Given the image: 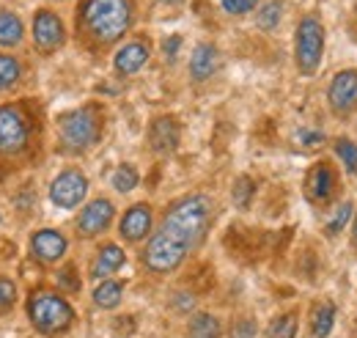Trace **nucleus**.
I'll return each instance as SVG.
<instances>
[{
    "label": "nucleus",
    "instance_id": "1",
    "mask_svg": "<svg viewBox=\"0 0 357 338\" xmlns=\"http://www.w3.org/2000/svg\"><path fill=\"white\" fill-rule=\"evenodd\" d=\"M212 214H215V207L206 196H187L176 201L165 214L160 231H154V237L143 251L146 270L157 275L176 270L206 237Z\"/></svg>",
    "mask_w": 357,
    "mask_h": 338
},
{
    "label": "nucleus",
    "instance_id": "2",
    "mask_svg": "<svg viewBox=\"0 0 357 338\" xmlns=\"http://www.w3.org/2000/svg\"><path fill=\"white\" fill-rule=\"evenodd\" d=\"M83 22L93 39L110 44L121 39L132 25V3L130 0H86Z\"/></svg>",
    "mask_w": 357,
    "mask_h": 338
},
{
    "label": "nucleus",
    "instance_id": "3",
    "mask_svg": "<svg viewBox=\"0 0 357 338\" xmlns=\"http://www.w3.org/2000/svg\"><path fill=\"white\" fill-rule=\"evenodd\" d=\"M28 316L33 322V328L45 336H58L63 330H69V325L75 322V311L63 297L52 295V292H36L28 300Z\"/></svg>",
    "mask_w": 357,
    "mask_h": 338
},
{
    "label": "nucleus",
    "instance_id": "4",
    "mask_svg": "<svg viewBox=\"0 0 357 338\" xmlns=\"http://www.w3.org/2000/svg\"><path fill=\"white\" fill-rule=\"evenodd\" d=\"M61 140L72 152H83L99 138V116L93 108H80L66 116H61Z\"/></svg>",
    "mask_w": 357,
    "mask_h": 338
},
{
    "label": "nucleus",
    "instance_id": "5",
    "mask_svg": "<svg viewBox=\"0 0 357 338\" xmlns=\"http://www.w3.org/2000/svg\"><path fill=\"white\" fill-rule=\"evenodd\" d=\"M321 52H324V28L316 17H303L297 25V39H294V55H297V66L300 72L313 75L316 66L321 64Z\"/></svg>",
    "mask_w": 357,
    "mask_h": 338
},
{
    "label": "nucleus",
    "instance_id": "6",
    "mask_svg": "<svg viewBox=\"0 0 357 338\" xmlns=\"http://www.w3.org/2000/svg\"><path fill=\"white\" fill-rule=\"evenodd\" d=\"M86 193H89L86 176L80 170H63L50 187V201L61 210H75L86 198Z\"/></svg>",
    "mask_w": 357,
    "mask_h": 338
},
{
    "label": "nucleus",
    "instance_id": "7",
    "mask_svg": "<svg viewBox=\"0 0 357 338\" xmlns=\"http://www.w3.org/2000/svg\"><path fill=\"white\" fill-rule=\"evenodd\" d=\"M28 140V124L17 108H0V154H17Z\"/></svg>",
    "mask_w": 357,
    "mask_h": 338
},
{
    "label": "nucleus",
    "instance_id": "8",
    "mask_svg": "<svg viewBox=\"0 0 357 338\" xmlns=\"http://www.w3.org/2000/svg\"><path fill=\"white\" fill-rule=\"evenodd\" d=\"M327 99H330V108L333 113L338 116H347L357 108V72L355 69H347V72H338L330 83L327 91Z\"/></svg>",
    "mask_w": 357,
    "mask_h": 338
},
{
    "label": "nucleus",
    "instance_id": "9",
    "mask_svg": "<svg viewBox=\"0 0 357 338\" xmlns=\"http://www.w3.org/2000/svg\"><path fill=\"white\" fill-rule=\"evenodd\" d=\"M33 42L45 52H52V50H58L63 44V22H61L58 14H52L47 8H42L36 14V20H33Z\"/></svg>",
    "mask_w": 357,
    "mask_h": 338
},
{
    "label": "nucleus",
    "instance_id": "10",
    "mask_svg": "<svg viewBox=\"0 0 357 338\" xmlns=\"http://www.w3.org/2000/svg\"><path fill=\"white\" fill-rule=\"evenodd\" d=\"M113 204L107 201V198H96V201H91L89 207L83 210L80 214V220H77V231L83 234V237H96V234H102L107 226H110V220H113Z\"/></svg>",
    "mask_w": 357,
    "mask_h": 338
},
{
    "label": "nucleus",
    "instance_id": "11",
    "mask_svg": "<svg viewBox=\"0 0 357 338\" xmlns=\"http://www.w3.org/2000/svg\"><path fill=\"white\" fill-rule=\"evenodd\" d=\"M305 193H308V198H311L313 204L324 207L333 198V193H335V170L330 168L327 163L313 166V170L305 179Z\"/></svg>",
    "mask_w": 357,
    "mask_h": 338
},
{
    "label": "nucleus",
    "instance_id": "12",
    "mask_svg": "<svg viewBox=\"0 0 357 338\" xmlns=\"http://www.w3.org/2000/svg\"><path fill=\"white\" fill-rule=\"evenodd\" d=\"M31 254L42 264H52L66 254V240H63V234H58L52 228H42L31 237Z\"/></svg>",
    "mask_w": 357,
    "mask_h": 338
},
{
    "label": "nucleus",
    "instance_id": "13",
    "mask_svg": "<svg viewBox=\"0 0 357 338\" xmlns=\"http://www.w3.org/2000/svg\"><path fill=\"white\" fill-rule=\"evenodd\" d=\"M149 231H151V207L149 204H135L121 220V237L127 242H140Z\"/></svg>",
    "mask_w": 357,
    "mask_h": 338
},
{
    "label": "nucleus",
    "instance_id": "14",
    "mask_svg": "<svg viewBox=\"0 0 357 338\" xmlns=\"http://www.w3.org/2000/svg\"><path fill=\"white\" fill-rule=\"evenodd\" d=\"M149 143L157 154H171L178 146V124L171 119V116H162L151 124V132H149Z\"/></svg>",
    "mask_w": 357,
    "mask_h": 338
},
{
    "label": "nucleus",
    "instance_id": "15",
    "mask_svg": "<svg viewBox=\"0 0 357 338\" xmlns=\"http://www.w3.org/2000/svg\"><path fill=\"white\" fill-rule=\"evenodd\" d=\"M218 66H220V55H218V47H212V44H198L195 47V52H192V58H190V75H192V80H209L215 72H218Z\"/></svg>",
    "mask_w": 357,
    "mask_h": 338
},
{
    "label": "nucleus",
    "instance_id": "16",
    "mask_svg": "<svg viewBox=\"0 0 357 338\" xmlns=\"http://www.w3.org/2000/svg\"><path fill=\"white\" fill-rule=\"evenodd\" d=\"M149 61V44L146 42H130L116 52V72L119 75H135L143 64Z\"/></svg>",
    "mask_w": 357,
    "mask_h": 338
},
{
    "label": "nucleus",
    "instance_id": "17",
    "mask_svg": "<svg viewBox=\"0 0 357 338\" xmlns=\"http://www.w3.org/2000/svg\"><path fill=\"white\" fill-rule=\"evenodd\" d=\"M121 264H124V251L119 245H105L96 256L93 267H91V275L93 278H107L116 270H121Z\"/></svg>",
    "mask_w": 357,
    "mask_h": 338
},
{
    "label": "nucleus",
    "instance_id": "18",
    "mask_svg": "<svg viewBox=\"0 0 357 338\" xmlns=\"http://www.w3.org/2000/svg\"><path fill=\"white\" fill-rule=\"evenodd\" d=\"M22 34H25V28H22L20 17L11 14V11H0V44L3 47H17L22 42Z\"/></svg>",
    "mask_w": 357,
    "mask_h": 338
},
{
    "label": "nucleus",
    "instance_id": "19",
    "mask_svg": "<svg viewBox=\"0 0 357 338\" xmlns=\"http://www.w3.org/2000/svg\"><path fill=\"white\" fill-rule=\"evenodd\" d=\"M333 319H335V308H333V302H319V305L313 308V319H311L313 336L316 338L330 336V330H333Z\"/></svg>",
    "mask_w": 357,
    "mask_h": 338
},
{
    "label": "nucleus",
    "instance_id": "20",
    "mask_svg": "<svg viewBox=\"0 0 357 338\" xmlns=\"http://www.w3.org/2000/svg\"><path fill=\"white\" fill-rule=\"evenodd\" d=\"M223 328L212 314H198L190 322V338H220Z\"/></svg>",
    "mask_w": 357,
    "mask_h": 338
},
{
    "label": "nucleus",
    "instance_id": "21",
    "mask_svg": "<svg viewBox=\"0 0 357 338\" xmlns=\"http://www.w3.org/2000/svg\"><path fill=\"white\" fill-rule=\"evenodd\" d=\"M121 295H124V286H121V284H116V281H105L102 286H96L93 302H96L99 308H116L119 300H121Z\"/></svg>",
    "mask_w": 357,
    "mask_h": 338
},
{
    "label": "nucleus",
    "instance_id": "22",
    "mask_svg": "<svg viewBox=\"0 0 357 338\" xmlns=\"http://www.w3.org/2000/svg\"><path fill=\"white\" fill-rule=\"evenodd\" d=\"M267 336L269 338H294L297 336V316H294V314L275 316L272 325H269Z\"/></svg>",
    "mask_w": 357,
    "mask_h": 338
},
{
    "label": "nucleus",
    "instance_id": "23",
    "mask_svg": "<svg viewBox=\"0 0 357 338\" xmlns=\"http://www.w3.org/2000/svg\"><path fill=\"white\" fill-rule=\"evenodd\" d=\"M20 80V61L14 55H0V91L11 88Z\"/></svg>",
    "mask_w": 357,
    "mask_h": 338
},
{
    "label": "nucleus",
    "instance_id": "24",
    "mask_svg": "<svg viewBox=\"0 0 357 338\" xmlns=\"http://www.w3.org/2000/svg\"><path fill=\"white\" fill-rule=\"evenodd\" d=\"M335 154L341 157V163L347 166V170L357 176V143L338 138V140H335Z\"/></svg>",
    "mask_w": 357,
    "mask_h": 338
},
{
    "label": "nucleus",
    "instance_id": "25",
    "mask_svg": "<svg viewBox=\"0 0 357 338\" xmlns=\"http://www.w3.org/2000/svg\"><path fill=\"white\" fill-rule=\"evenodd\" d=\"M280 11H283V3H280V0H272V3H267V6L259 11V17H256L259 28H264V31H272V28L280 22Z\"/></svg>",
    "mask_w": 357,
    "mask_h": 338
},
{
    "label": "nucleus",
    "instance_id": "26",
    "mask_svg": "<svg viewBox=\"0 0 357 338\" xmlns=\"http://www.w3.org/2000/svg\"><path fill=\"white\" fill-rule=\"evenodd\" d=\"M135 184H137V170L132 166H119L116 173H113V187L119 193H130Z\"/></svg>",
    "mask_w": 357,
    "mask_h": 338
},
{
    "label": "nucleus",
    "instance_id": "27",
    "mask_svg": "<svg viewBox=\"0 0 357 338\" xmlns=\"http://www.w3.org/2000/svg\"><path fill=\"white\" fill-rule=\"evenodd\" d=\"M250 198H253V182H250L248 176L236 179V187H234V204H236L239 210H248Z\"/></svg>",
    "mask_w": 357,
    "mask_h": 338
},
{
    "label": "nucleus",
    "instance_id": "28",
    "mask_svg": "<svg viewBox=\"0 0 357 338\" xmlns=\"http://www.w3.org/2000/svg\"><path fill=\"white\" fill-rule=\"evenodd\" d=\"M349 217H352V204L347 201L344 207H338L335 217H333V220L327 223V234H330V237H335V234H338V231H341V228H344V226L349 223Z\"/></svg>",
    "mask_w": 357,
    "mask_h": 338
},
{
    "label": "nucleus",
    "instance_id": "29",
    "mask_svg": "<svg viewBox=\"0 0 357 338\" xmlns=\"http://www.w3.org/2000/svg\"><path fill=\"white\" fill-rule=\"evenodd\" d=\"M58 286H63L66 292H80L77 270H75V267H63V270L58 272Z\"/></svg>",
    "mask_w": 357,
    "mask_h": 338
},
{
    "label": "nucleus",
    "instance_id": "30",
    "mask_svg": "<svg viewBox=\"0 0 357 338\" xmlns=\"http://www.w3.org/2000/svg\"><path fill=\"white\" fill-rule=\"evenodd\" d=\"M14 302H17V286H14L11 281L0 278V314L8 311Z\"/></svg>",
    "mask_w": 357,
    "mask_h": 338
},
{
    "label": "nucleus",
    "instance_id": "31",
    "mask_svg": "<svg viewBox=\"0 0 357 338\" xmlns=\"http://www.w3.org/2000/svg\"><path fill=\"white\" fill-rule=\"evenodd\" d=\"M259 328L253 319H239L234 328H231V338H256Z\"/></svg>",
    "mask_w": 357,
    "mask_h": 338
},
{
    "label": "nucleus",
    "instance_id": "32",
    "mask_svg": "<svg viewBox=\"0 0 357 338\" xmlns=\"http://www.w3.org/2000/svg\"><path fill=\"white\" fill-rule=\"evenodd\" d=\"M259 0H223V8L228 14H248L256 8Z\"/></svg>",
    "mask_w": 357,
    "mask_h": 338
},
{
    "label": "nucleus",
    "instance_id": "33",
    "mask_svg": "<svg viewBox=\"0 0 357 338\" xmlns=\"http://www.w3.org/2000/svg\"><path fill=\"white\" fill-rule=\"evenodd\" d=\"M297 140H300L303 146H308V149H313V146L324 143V132H300V135H297Z\"/></svg>",
    "mask_w": 357,
    "mask_h": 338
},
{
    "label": "nucleus",
    "instance_id": "34",
    "mask_svg": "<svg viewBox=\"0 0 357 338\" xmlns=\"http://www.w3.org/2000/svg\"><path fill=\"white\" fill-rule=\"evenodd\" d=\"M178 47H181V36H168V39L162 42V52H165V58H168V61H174V58H176Z\"/></svg>",
    "mask_w": 357,
    "mask_h": 338
},
{
    "label": "nucleus",
    "instance_id": "35",
    "mask_svg": "<svg viewBox=\"0 0 357 338\" xmlns=\"http://www.w3.org/2000/svg\"><path fill=\"white\" fill-rule=\"evenodd\" d=\"M174 302H176L178 311H190V308L195 305V297H192V295H176V300H174Z\"/></svg>",
    "mask_w": 357,
    "mask_h": 338
},
{
    "label": "nucleus",
    "instance_id": "36",
    "mask_svg": "<svg viewBox=\"0 0 357 338\" xmlns=\"http://www.w3.org/2000/svg\"><path fill=\"white\" fill-rule=\"evenodd\" d=\"M355 242H357V217H355Z\"/></svg>",
    "mask_w": 357,
    "mask_h": 338
},
{
    "label": "nucleus",
    "instance_id": "37",
    "mask_svg": "<svg viewBox=\"0 0 357 338\" xmlns=\"http://www.w3.org/2000/svg\"><path fill=\"white\" fill-rule=\"evenodd\" d=\"M165 3H176V0H165Z\"/></svg>",
    "mask_w": 357,
    "mask_h": 338
}]
</instances>
